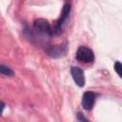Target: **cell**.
I'll return each mask as SVG.
<instances>
[{
    "label": "cell",
    "instance_id": "obj_9",
    "mask_svg": "<svg viewBox=\"0 0 122 122\" xmlns=\"http://www.w3.org/2000/svg\"><path fill=\"white\" fill-rule=\"evenodd\" d=\"M77 119L79 120V122H90V121L84 116V114H83L82 112H80L77 113Z\"/></svg>",
    "mask_w": 122,
    "mask_h": 122
},
{
    "label": "cell",
    "instance_id": "obj_10",
    "mask_svg": "<svg viewBox=\"0 0 122 122\" xmlns=\"http://www.w3.org/2000/svg\"><path fill=\"white\" fill-rule=\"evenodd\" d=\"M4 109H5V103H4L3 101H1V100H0V114L3 112Z\"/></svg>",
    "mask_w": 122,
    "mask_h": 122
},
{
    "label": "cell",
    "instance_id": "obj_4",
    "mask_svg": "<svg viewBox=\"0 0 122 122\" xmlns=\"http://www.w3.org/2000/svg\"><path fill=\"white\" fill-rule=\"evenodd\" d=\"M45 51H46L47 54L50 55L51 57L58 58V57H61L66 54V52L68 51V47H67V44L51 45V46H48L45 49Z\"/></svg>",
    "mask_w": 122,
    "mask_h": 122
},
{
    "label": "cell",
    "instance_id": "obj_5",
    "mask_svg": "<svg viewBox=\"0 0 122 122\" xmlns=\"http://www.w3.org/2000/svg\"><path fill=\"white\" fill-rule=\"evenodd\" d=\"M96 94L92 91H87L82 95V106L86 111H91L95 103Z\"/></svg>",
    "mask_w": 122,
    "mask_h": 122
},
{
    "label": "cell",
    "instance_id": "obj_6",
    "mask_svg": "<svg viewBox=\"0 0 122 122\" xmlns=\"http://www.w3.org/2000/svg\"><path fill=\"white\" fill-rule=\"evenodd\" d=\"M71 73L72 76L73 81L78 87H84L85 85V76L84 71L79 67H71Z\"/></svg>",
    "mask_w": 122,
    "mask_h": 122
},
{
    "label": "cell",
    "instance_id": "obj_7",
    "mask_svg": "<svg viewBox=\"0 0 122 122\" xmlns=\"http://www.w3.org/2000/svg\"><path fill=\"white\" fill-rule=\"evenodd\" d=\"M0 74L6 75V76H13L14 75V71L8 66L0 64Z\"/></svg>",
    "mask_w": 122,
    "mask_h": 122
},
{
    "label": "cell",
    "instance_id": "obj_2",
    "mask_svg": "<svg viewBox=\"0 0 122 122\" xmlns=\"http://www.w3.org/2000/svg\"><path fill=\"white\" fill-rule=\"evenodd\" d=\"M71 3L69 2H66L63 6V9H62V11H61V14H60V17L58 18V20L56 21L55 25H54V28L52 29V31L53 33L59 35L63 32V30H64V27H65V24L70 16V13H71Z\"/></svg>",
    "mask_w": 122,
    "mask_h": 122
},
{
    "label": "cell",
    "instance_id": "obj_3",
    "mask_svg": "<svg viewBox=\"0 0 122 122\" xmlns=\"http://www.w3.org/2000/svg\"><path fill=\"white\" fill-rule=\"evenodd\" d=\"M75 57L78 61L83 63H92L94 61V54L93 51L85 46H81L77 49Z\"/></svg>",
    "mask_w": 122,
    "mask_h": 122
},
{
    "label": "cell",
    "instance_id": "obj_1",
    "mask_svg": "<svg viewBox=\"0 0 122 122\" xmlns=\"http://www.w3.org/2000/svg\"><path fill=\"white\" fill-rule=\"evenodd\" d=\"M32 34H33V38L37 39L38 38L40 40L46 41L49 40L52 34V28L51 26V24L43 18H38L33 22V29H32Z\"/></svg>",
    "mask_w": 122,
    "mask_h": 122
},
{
    "label": "cell",
    "instance_id": "obj_8",
    "mask_svg": "<svg viewBox=\"0 0 122 122\" xmlns=\"http://www.w3.org/2000/svg\"><path fill=\"white\" fill-rule=\"evenodd\" d=\"M121 69H122L121 63H120L119 61H116V62L114 63V71H116V73H117L119 76H121Z\"/></svg>",
    "mask_w": 122,
    "mask_h": 122
}]
</instances>
